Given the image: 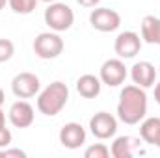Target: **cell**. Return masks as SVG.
Returning a JSON list of instances; mask_svg holds the SVG:
<instances>
[{
  "label": "cell",
  "instance_id": "11",
  "mask_svg": "<svg viewBox=\"0 0 160 158\" xmlns=\"http://www.w3.org/2000/svg\"><path fill=\"white\" fill-rule=\"evenodd\" d=\"M60 143L67 149H78L86 143V130L80 123H65L60 130Z\"/></svg>",
  "mask_w": 160,
  "mask_h": 158
},
{
  "label": "cell",
  "instance_id": "20",
  "mask_svg": "<svg viewBox=\"0 0 160 158\" xmlns=\"http://www.w3.org/2000/svg\"><path fill=\"white\" fill-rule=\"evenodd\" d=\"M11 140H13L11 132H9L6 126H2V128H0V149H6V147L11 143Z\"/></svg>",
  "mask_w": 160,
  "mask_h": 158
},
{
  "label": "cell",
  "instance_id": "2",
  "mask_svg": "<svg viewBox=\"0 0 160 158\" xmlns=\"http://www.w3.org/2000/svg\"><path fill=\"white\" fill-rule=\"evenodd\" d=\"M67 101H69V87L63 82L56 80V82L48 84L43 91H39V95H38V110L41 114L52 117V116H58L65 108Z\"/></svg>",
  "mask_w": 160,
  "mask_h": 158
},
{
  "label": "cell",
  "instance_id": "29",
  "mask_svg": "<svg viewBox=\"0 0 160 158\" xmlns=\"http://www.w3.org/2000/svg\"><path fill=\"white\" fill-rule=\"evenodd\" d=\"M157 147H160V136H158V141H157Z\"/></svg>",
  "mask_w": 160,
  "mask_h": 158
},
{
  "label": "cell",
  "instance_id": "22",
  "mask_svg": "<svg viewBox=\"0 0 160 158\" xmlns=\"http://www.w3.org/2000/svg\"><path fill=\"white\" fill-rule=\"evenodd\" d=\"M80 6H84V7H95L101 0H77Z\"/></svg>",
  "mask_w": 160,
  "mask_h": 158
},
{
  "label": "cell",
  "instance_id": "26",
  "mask_svg": "<svg viewBox=\"0 0 160 158\" xmlns=\"http://www.w3.org/2000/svg\"><path fill=\"white\" fill-rule=\"evenodd\" d=\"M157 45H160V19H158V34H157Z\"/></svg>",
  "mask_w": 160,
  "mask_h": 158
},
{
  "label": "cell",
  "instance_id": "10",
  "mask_svg": "<svg viewBox=\"0 0 160 158\" xmlns=\"http://www.w3.org/2000/svg\"><path fill=\"white\" fill-rule=\"evenodd\" d=\"M8 117H9L13 126H17V128H28L34 123L36 116H34V108H32L30 102L17 101V102L11 104V108L8 112Z\"/></svg>",
  "mask_w": 160,
  "mask_h": 158
},
{
  "label": "cell",
  "instance_id": "15",
  "mask_svg": "<svg viewBox=\"0 0 160 158\" xmlns=\"http://www.w3.org/2000/svg\"><path fill=\"white\" fill-rule=\"evenodd\" d=\"M160 136V117H149L140 125V138L149 143V145H157Z\"/></svg>",
  "mask_w": 160,
  "mask_h": 158
},
{
  "label": "cell",
  "instance_id": "14",
  "mask_svg": "<svg viewBox=\"0 0 160 158\" xmlns=\"http://www.w3.org/2000/svg\"><path fill=\"white\" fill-rule=\"evenodd\" d=\"M101 86H102V82L95 75H82L77 80V91L84 99H95L101 93Z\"/></svg>",
  "mask_w": 160,
  "mask_h": 158
},
{
  "label": "cell",
  "instance_id": "30",
  "mask_svg": "<svg viewBox=\"0 0 160 158\" xmlns=\"http://www.w3.org/2000/svg\"><path fill=\"white\" fill-rule=\"evenodd\" d=\"M158 75H160V67H158Z\"/></svg>",
  "mask_w": 160,
  "mask_h": 158
},
{
  "label": "cell",
  "instance_id": "24",
  "mask_svg": "<svg viewBox=\"0 0 160 158\" xmlns=\"http://www.w3.org/2000/svg\"><path fill=\"white\" fill-rule=\"evenodd\" d=\"M6 126V114L2 112V106H0V128Z\"/></svg>",
  "mask_w": 160,
  "mask_h": 158
},
{
  "label": "cell",
  "instance_id": "25",
  "mask_svg": "<svg viewBox=\"0 0 160 158\" xmlns=\"http://www.w3.org/2000/svg\"><path fill=\"white\" fill-rule=\"evenodd\" d=\"M4 101H6V95H4V91H2V87H0V106L4 104Z\"/></svg>",
  "mask_w": 160,
  "mask_h": 158
},
{
  "label": "cell",
  "instance_id": "5",
  "mask_svg": "<svg viewBox=\"0 0 160 158\" xmlns=\"http://www.w3.org/2000/svg\"><path fill=\"white\" fill-rule=\"evenodd\" d=\"M89 24L99 32H116L121 24V15L110 7H97L89 13Z\"/></svg>",
  "mask_w": 160,
  "mask_h": 158
},
{
  "label": "cell",
  "instance_id": "8",
  "mask_svg": "<svg viewBox=\"0 0 160 158\" xmlns=\"http://www.w3.org/2000/svg\"><path fill=\"white\" fill-rule=\"evenodd\" d=\"M41 89V82L34 73H19L11 80V91L19 99H30L36 97Z\"/></svg>",
  "mask_w": 160,
  "mask_h": 158
},
{
  "label": "cell",
  "instance_id": "13",
  "mask_svg": "<svg viewBox=\"0 0 160 158\" xmlns=\"http://www.w3.org/2000/svg\"><path fill=\"white\" fill-rule=\"evenodd\" d=\"M140 140L138 138H130V136H119L114 140L112 147H110V155L114 158H130L136 155V151H140Z\"/></svg>",
  "mask_w": 160,
  "mask_h": 158
},
{
  "label": "cell",
  "instance_id": "9",
  "mask_svg": "<svg viewBox=\"0 0 160 158\" xmlns=\"http://www.w3.org/2000/svg\"><path fill=\"white\" fill-rule=\"evenodd\" d=\"M142 48V39L136 32H121L119 36L116 37V43H114V50L116 54L119 56L121 60H130L134 58Z\"/></svg>",
  "mask_w": 160,
  "mask_h": 158
},
{
  "label": "cell",
  "instance_id": "23",
  "mask_svg": "<svg viewBox=\"0 0 160 158\" xmlns=\"http://www.w3.org/2000/svg\"><path fill=\"white\" fill-rule=\"evenodd\" d=\"M155 101L160 104V82L155 86Z\"/></svg>",
  "mask_w": 160,
  "mask_h": 158
},
{
  "label": "cell",
  "instance_id": "18",
  "mask_svg": "<svg viewBox=\"0 0 160 158\" xmlns=\"http://www.w3.org/2000/svg\"><path fill=\"white\" fill-rule=\"evenodd\" d=\"M84 156L86 158H108L110 156V149L104 143H95V145H91V147L86 149Z\"/></svg>",
  "mask_w": 160,
  "mask_h": 158
},
{
  "label": "cell",
  "instance_id": "19",
  "mask_svg": "<svg viewBox=\"0 0 160 158\" xmlns=\"http://www.w3.org/2000/svg\"><path fill=\"white\" fill-rule=\"evenodd\" d=\"M13 54H15V45L9 39H0V63L9 62Z\"/></svg>",
  "mask_w": 160,
  "mask_h": 158
},
{
  "label": "cell",
  "instance_id": "4",
  "mask_svg": "<svg viewBox=\"0 0 160 158\" xmlns=\"http://www.w3.org/2000/svg\"><path fill=\"white\" fill-rule=\"evenodd\" d=\"M34 52L41 60H54L63 52V39L58 32H43L34 39Z\"/></svg>",
  "mask_w": 160,
  "mask_h": 158
},
{
  "label": "cell",
  "instance_id": "16",
  "mask_svg": "<svg viewBox=\"0 0 160 158\" xmlns=\"http://www.w3.org/2000/svg\"><path fill=\"white\" fill-rule=\"evenodd\" d=\"M157 34H158V19L155 15H145L142 19V39L145 43L157 45Z\"/></svg>",
  "mask_w": 160,
  "mask_h": 158
},
{
  "label": "cell",
  "instance_id": "3",
  "mask_svg": "<svg viewBox=\"0 0 160 158\" xmlns=\"http://www.w3.org/2000/svg\"><path fill=\"white\" fill-rule=\"evenodd\" d=\"M73 22H75V13L67 4L52 2L45 9V24L52 32H65L73 26Z\"/></svg>",
  "mask_w": 160,
  "mask_h": 158
},
{
  "label": "cell",
  "instance_id": "12",
  "mask_svg": "<svg viewBox=\"0 0 160 158\" xmlns=\"http://www.w3.org/2000/svg\"><path fill=\"white\" fill-rule=\"evenodd\" d=\"M157 75H158V73H157V69H155V65H153L151 62H138V63H134L132 69H130V78H132V82H134L136 86L143 87V89L155 86Z\"/></svg>",
  "mask_w": 160,
  "mask_h": 158
},
{
  "label": "cell",
  "instance_id": "17",
  "mask_svg": "<svg viewBox=\"0 0 160 158\" xmlns=\"http://www.w3.org/2000/svg\"><path fill=\"white\" fill-rule=\"evenodd\" d=\"M39 0H8L9 7L13 13H19V15H28L36 9Z\"/></svg>",
  "mask_w": 160,
  "mask_h": 158
},
{
  "label": "cell",
  "instance_id": "27",
  "mask_svg": "<svg viewBox=\"0 0 160 158\" xmlns=\"http://www.w3.org/2000/svg\"><path fill=\"white\" fill-rule=\"evenodd\" d=\"M6 4H8V0H0V9H4V7H6Z\"/></svg>",
  "mask_w": 160,
  "mask_h": 158
},
{
  "label": "cell",
  "instance_id": "21",
  "mask_svg": "<svg viewBox=\"0 0 160 158\" xmlns=\"http://www.w3.org/2000/svg\"><path fill=\"white\" fill-rule=\"evenodd\" d=\"M9 156H19V158H26V153L22 149H4V158Z\"/></svg>",
  "mask_w": 160,
  "mask_h": 158
},
{
  "label": "cell",
  "instance_id": "1",
  "mask_svg": "<svg viewBox=\"0 0 160 158\" xmlns=\"http://www.w3.org/2000/svg\"><path fill=\"white\" fill-rule=\"evenodd\" d=\"M147 114V95L145 89L132 84L125 86L119 93L118 117L125 125H138Z\"/></svg>",
  "mask_w": 160,
  "mask_h": 158
},
{
  "label": "cell",
  "instance_id": "28",
  "mask_svg": "<svg viewBox=\"0 0 160 158\" xmlns=\"http://www.w3.org/2000/svg\"><path fill=\"white\" fill-rule=\"evenodd\" d=\"M39 2H47V4H52V2H58V0H39Z\"/></svg>",
  "mask_w": 160,
  "mask_h": 158
},
{
  "label": "cell",
  "instance_id": "6",
  "mask_svg": "<svg viewBox=\"0 0 160 158\" xmlns=\"http://www.w3.org/2000/svg\"><path fill=\"white\" fill-rule=\"evenodd\" d=\"M89 130L99 140H110L118 132V119L108 112H99L89 119Z\"/></svg>",
  "mask_w": 160,
  "mask_h": 158
},
{
  "label": "cell",
  "instance_id": "7",
  "mask_svg": "<svg viewBox=\"0 0 160 158\" xmlns=\"http://www.w3.org/2000/svg\"><path fill=\"white\" fill-rule=\"evenodd\" d=\"M127 75H128V71H127L125 63L121 62V58H112V60H106L102 63L99 78L102 84H106L110 87H118L125 82Z\"/></svg>",
  "mask_w": 160,
  "mask_h": 158
}]
</instances>
